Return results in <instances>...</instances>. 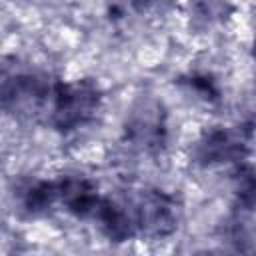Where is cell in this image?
<instances>
[{"label":"cell","instance_id":"obj_1","mask_svg":"<svg viewBox=\"0 0 256 256\" xmlns=\"http://www.w3.org/2000/svg\"><path fill=\"white\" fill-rule=\"evenodd\" d=\"M100 90L92 80H74L54 84L46 114L58 130H76L86 124L98 110Z\"/></svg>","mask_w":256,"mask_h":256},{"label":"cell","instance_id":"obj_2","mask_svg":"<svg viewBox=\"0 0 256 256\" xmlns=\"http://www.w3.org/2000/svg\"><path fill=\"white\" fill-rule=\"evenodd\" d=\"M136 228L150 238H164L176 228V202L172 196L160 190H146L132 204Z\"/></svg>","mask_w":256,"mask_h":256},{"label":"cell","instance_id":"obj_3","mask_svg":"<svg viewBox=\"0 0 256 256\" xmlns=\"http://www.w3.org/2000/svg\"><path fill=\"white\" fill-rule=\"evenodd\" d=\"M248 132L240 126L234 128H214L206 132L194 148V156L204 166L236 162L246 154Z\"/></svg>","mask_w":256,"mask_h":256},{"label":"cell","instance_id":"obj_4","mask_svg":"<svg viewBox=\"0 0 256 256\" xmlns=\"http://www.w3.org/2000/svg\"><path fill=\"white\" fill-rule=\"evenodd\" d=\"M166 136L164 110L154 100H144L134 106L126 122V138L130 144L150 152L162 146Z\"/></svg>","mask_w":256,"mask_h":256},{"label":"cell","instance_id":"obj_5","mask_svg":"<svg viewBox=\"0 0 256 256\" xmlns=\"http://www.w3.org/2000/svg\"><path fill=\"white\" fill-rule=\"evenodd\" d=\"M236 196H238V202L242 206H248V208L256 206V170L254 168L238 170Z\"/></svg>","mask_w":256,"mask_h":256},{"label":"cell","instance_id":"obj_6","mask_svg":"<svg viewBox=\"0 0 256 256\" xmlns=\"http://www.w3.org/2000/svg\"><path fill=\"white\" fill-rule=\"evenodd\" d=\"M254 60H256V44H254Z\"/></svg>","mask_w":256,"mask_h":256}]
</instances>
